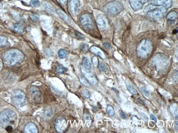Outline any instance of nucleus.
<instances>
[{"mask_svg": "<svg viewBox=\"0 0 178 133\" xmlns=\"http://www.w3.org/2000/svg\"><path fill=\"white\" fill-rule=\"evenodd\" d=\"M3 58L7 65L13 66L21 63L24 61L25 56L19 50L11 49L4 52Z\"/></svg>", "mask_w": 178, "mask_h": 133, "instance_id": "1", "label": "nucleus"}, {"mask_svg": "<svg viewBox=\"0 0 178 133\" xmlns=\"http://www.w3.org/2000/svg\"><path fill=\"white\" fill-rule=\"evenodd\" d=\"M154 49L153 43L150 39H144L139 42L136 52L138 57L146 58L151 55Z\"/></svg>", "mask_w": 178, "mask_h": 133, "instance_id": "2", "label": "nucleus"}, {"mask_svg": "<svg viewBox=\"0 0 178 133\" xmlns=\"http://www.w3.org/2000/svg\"><path fill=\"white\" fill-rule=\"evenodd\" d=\"M17 121V115L13 111L6 109L0 114V123L5 128L14 125Z\"/></svg>", "mask_w": 178, "mask_h": 133, "instance_id": "3", "label": "nucleus"}, {"mask_svg": "<svg viewBox=\"0 0 178 133\" xmlns=\"http://www.w3.org/2000/svg\"><path fill=\"white\" fill-rule=\"evenodd\" d=\"M123 10V6L118 1H112L106 4L103 8V11L107 14L111 16L117 15Z\"/></svg>", "mask_w": 178, "mask_h": 133, "instance_id": "4", "label": "nucleus"}, {"mask_svg": "<svg viewBox=\"0 0 178 133\" xmlns=\"http://www.w3.org/2000/svg\"><path fill=\"white\" fill-rule=\"evenodd\" d=\"M152 63L157 70H161L166 68L169 63V60L167 56L164 54L159 53L153 58Z\"/></svg>", "mask_w": 178, "mask_h": 133, "instance_id": "5", "label": "nucleus"}, {"mask_svg": "<svg viewBox=\"0 0 178 133\" xmlns=\"http://www.w3.org/2000/svg\"><path fill=\"white\" fill-rule=\"evenodd\" d=\"M13 103L17 107H22L26 102V95L23 91L16 90L13 92L12 95Z\"/></svg>", "mask_w": 178, "mask_h": 133, "instance_id": "6", "label": "nucleus"}, {"mask_svg": "<svg viewBox=\"0 0 178 133\" xmlns=\"http://www.w3.org/2000/svg\"><path fill=\"white\" fill-rule=\"evenodd\" d=\"M80 23L82 27L87 30H90L94 27L93 19L88 13H84L81 16Z\"/></svg>", "mask_w": 178, "mask_h": 133, "instance_id": "7", "label": "nucleus"}, {"mask_svg": "<svg viewBox=\"0 0 178 133\" xmlns=\"http://www.w3.org/2000/svg\"><path fill=\"white\" fill-rule=\"evenodd\" d=\"M31 98L36 103H40L42 99V94L39 88L35 86H32L30 90Z\"/></svg>", "mask_w": 178, "mask_h": 133, "instance_id": "8", "label": "nucleus"}, {"mask_svg": "<svg viewBox=\"0 0 178 133\" xmlns=\"http://www.w3.org/2000/svg\"><path fill=\"white\" fill-rule=\"evenodd\" d=\"M67 121L65 118L59 117L55 122V128L58 133H62L66 130Z\"/></svg>", "mask_w": 178, "mask_h": 133, "instance_id": "9", "label": "nucleus"}, {"mask_svg": "<svg viewBox=\"0 0 178 133\" xmlns=\"http://www.w3.org/2000/svg\"><path fill=\"white\" fill-rule=\"evenodd\" d=\"M81 7L80 0H70L69 4V9L70 13L73 15H77Z\"/></svg>", "mask_w": 178, "mask_h": 133, "instance_id": "10", "label": "nucleus"}, {"mask_svg": "<svg viewBox=\"0 0 178 133\" xmlns=\"http://www.w3.org/2000/svg\"><path fill=\"white\" fill-rule=\"evenodd\" d=\"M96 22L98 26L101 30H106L108 28V21L104 15H98L96 19Z\"/></svg>", "mask_w": 178, "mask_h": 133, "instance_id": "11", "label": "nucleus"}, {"mask_svg": "<svg viewBox=\"0 0 178 133\" xmlns=\"http://www.w3.org/2000/svg\"><path fill=\"white\" fill-rule=\"evenodd\" d=\"M81 70L82 74L84 75L85 79L88 81V83L92 85H96L98 84V81L95 77L92 74L89 72L88 70H87L83 67L81 68Z\"/></svg>", "mask_w": 178, "mask_h": 133, "instance_id": "12", "label": "nucleus"}, {"mask_svg": "<svg viewBox=\"0 0 178 133\" xmlns=\"http://www.w3.org/2000/svg\"><path fill=\"white\" fill-rule=\"evenodd\" d=\"M149 0H129V3L132 8L138 11L143 7L144 4H146Z\"/></svg>", "mask_w": 178, "mask_h": 133, "instance_id": "13", "label": "nucleus"}, {"mask_svg": "<svg viewBox=\"0 0 178 133\" xmlns=\"http://www.w3.org/2000/svg\"><path fill=\"white\" fill-rule=\"evenodd\" d=\"M159 0H151V4L157 6ZM166 8L170 7L172 6V0H160V5Z\"/></svg>", "mask_w": 178, "mask_h": 133, "instance_id": "14", "label": "nucleus"}, {"mask_svg": "<svg viewBox=\"0 0 178 133\" xmlns=\"http://www.w3.org/2000/svg\"><path fill=\"white\" fill-rule=\"evenodd\" d=\"M25 132L27 133H37L39 132V130L35 123H29L25 127Z\"/></svg>", "mask_w": 178, "mask_h": 133, "instance_id": "15", "label": "nucleus"}, {"mask_svg": "<svg viewBox=\"0 0 178 133\" xmlns=\"http://www.w3.org/2000/svg\"><path fill=\"white\" fill-rule=\"evenodd\" d=\"M178 19V13L175 11L170 12L167 16V20L169 25H173Z\"/></svg>", "mask_w": 178, "mask_h": 133, "instance_id": "16", "label": "nucleus"}, {"mask_svg": "<svg viewBox=\"0 0 178 133\" xmlns=\"http://www.w3.org/2000/svg\"><path fill=\"white\" fill-rule=\"evenodd\" d=\"M90 51L92 53L96 55L97 56H98L99 57H101L103 59H105L106 58L105 55L104 53V52L101 50L97 47L96 46H92L90 48Z\"/></svg>", "mask_w": 178, "mask_h": 133, "instance_id": "17", "label": "nucleus"}, {"mask_svg": "<svg viewBox=\"0 0 178 133\" xmlns=\"http://www.w3.org/2000/svg\"><path fill=\"white\" fill-rule=\"evenodd\" d=\"M169 111L171 114L175 118H178V107L177 103H173L169 107Z\"/></svg>", "mask_w": 178, "mask_h": 133, "instance_id": "18", "label": "nucleus"}, {"mask_svg": "<svg viewBox=\"0 0 178 133\" xmlns=\"http://www.w3.org/2000/svg\"><path fill=\"white\" fill-rule=\"evenodd\" d=\"M82 63L83 67L84 68H85L87 70H91V69H92V65H91V63H90V62L89 61V58L88 57H83V59H82Z\"/></svg>", "mask_w": 178, "mask_h": 133, "instance_id": "19", "label": "nucleus"}, {"mask_svg": "<svg viewBox=\"0 0 178 133\" xmlns=\"http://www.w3.org/2000/svg\"><path fill=\"white\" fill-rule=\"evenodd\" d=\"M57 13L58 14V15L62 18V19L64 20L65 21H66V23H70L71 21V19H70L69 16L66 14L65 13H64V11L58 9L57 11Z\"/></svg>", "mask_w": 178, "mask_h": 133, "instance_id": "20", "label": "nucleus"}, {"mask_svg": "<svg viewBox=\"0 0 178 133\" xmlns=\"http://www.w3.org/2000/svg\"><path fill=\"white\" fill-rule=\"evenodd\" d=\"M126 87L128 89L129 92L133 95H138V92L137 91V90H136L135 88L134 87V86L131 85V84L128 82L126 81Z\"/></svg>", "mask_w": 178, "mask_h": 133, "instance_id": "21", "label": "nucleus"}, {"mask_svg": "<svg viewBox=\"0 0 178 133\" xmlns=\"http://www.w3.org/2000/svg\"><path fill=\"white\" fill-rule=\"evenodd\" d=\"M42 4L44 7L46 8V9H47L48 11H50V13H54V8L52 6V4H50V3L45 1H42Z\"/></svg>", "mask_w": 178, "mask_h": 133, "instance_id": "22", "label": "nucleus"}, {"mask_svg": "<svg viewBox=\"0 0 178 133\" xmlns=\"http://www.w3.org/2000/svg\"><path fill=\"white\" fill-rule=\"evenodd\" d=\"M14 30L19 33H22L24 32V27L19 23H16L13 26Z\"/></svg>", "mask_w": 178, "mask_h": 133, "instance_id": "23", "label": "nucleus"}, {"mask_svg": "<svg viewBox=\"0 0 178 133\" xmlns=\"http://www.w3.org/2000/svg\"><path fill=\"white\" fill-rule=\"evenodd\" d=\"M8 43V38L3 36H0V46H6Z\"/></svg>", "mask_w": 178, "mask_h": 133, "instance_id": "24", "label": "nucleus"}, {"mask_svg": "<svg viewBox=\"0 0 178 133\" xmlns=\"http://www.w3.org/2000/svg\"><path fill=\"white\" fill-rule=\"evenodd\" d=\"M67 52L65 50L60 49L58 51V56L61 58H64L66 57Z\"/></svg>", "mask_w": 178, "mask_h": 133, "instance_id": "25", "label": "nucleus"}, {"mask_svg": "<svg viewBox=\"0 0 178 133\" xmlns=\"http://www.w3.org/2000/svg\"><path fill=\"white\" fill-rule=\"evenodd\" d=\"M140 91L141 92L142 94L146 98H149L150 97V93L148 91L146 88L145 87H141L140 88Z\"/></svg>", "mask_w": 178, "mask_h": 133, "instance_id": "26", "label": "nucleus"}, {"mask_svg": "<svg viewBox=\"0 0 178 133\" xmlns=\"http://www.w3.org/2000/svg\"><path fill=\"white\" fill-rule=\"evenodd\" d=\"M98 67H99V69L101 70V71H103V72H106L108 70V67H106V65H105L104 63H103L102 62H99V63H98Z\"/></svg>", "mask_w": 178, "mask_h": 133, "instance_id": "27", "label": "nucleus"}, {"mask_svg": "<svg viewBox=\"0 0 178 133\" xmlns=\"http://www.w3.org/2000/svg\"><path fill=\"white\" fill-rule=\"evenodd\" d=\"M67 69L62 65H59L57 68V72L58 74H63L66 72Z\"/></svg>", "mask_w": 178, "mask_h": 133, "instance_id": "28", "label": "nucleus"}, {"mask_svg": "<svg viewBox=\"0 0 178 133\" xmlns=\"http://www.w3.org/2000/svg\"><path fill=\"white\" fill-rule=\"evenodd\" d=\"M107 113L110 116H113L115 115V111L113 107L111 105H108L107 107Z\"/></svg>", "mask_w": 178, "mask_h": 133, "instance_id": "29", "label": "nucleus"}, {"mask_svg": "<svg viewBox=\"0 0 178 133\" xmlns=\"http://www.w3.org/2000/svg\"><path fill=\"white\" fill-rule=\"evenodd\" d=\"M30 4L33 7L37 8L40 6V2L39 0H31Z\"/></svg>", "mask_w": 178, "mask_h": 133, "instance_id": "30", "label": "nucleus"}, {"mask_svg": "<svg viewBox=\"0 0 178 133\" xmlns=\"http://www.w3.org/2000/svg\"><path fill=\"white\" fill-rule=\"evenodd\" d=\"M80 81L81 83L84 86H87V87L89 86V83H88V81L85 78H83L82 76H80Z\"/></svg>", "mask_w": 178, "mask_h": 133, "instance_id": "31", "label": "nucleus"}, {"mask_svg": "<svg viewBox=\"0 0 178 133\" xmlns=\"http://www.w3.org/2000/svg\"><path fill=\"white\" fill-rule=\"evenodd\" d=\"M82 93L86 98H89L90 97V93L89 91L87 90V89H83L82 91Z\"/></svg>", "mask_w": 178, "mask_h": 133, "instance_id": "32", "label": "nucleus"}, {"mask_svg": "<svg viewBox=\"0 0 178 133\" xmlns=\"http://www.w3.org/2000/svg\"><path fill=\"white\" fill-rule=\"evenodd\" d=\"M92 63H93V65L95 67H97V66L98 65V63H99V62H98V58L96 56H94L92 58Z\"/></svg>", "mask_w": 178, "mask_h": 133, "instance_id": "33", "label": "nucleus"}, {"mask_svg": "<svg viewBox=\"0 0 178 133\" xmlns=\"http://www.w3.org/2000/svg\"><path fill=\"white\" fill-rule=\"evenodd\" d=\"M80 49H81L82 51L86 52V51H87V50L88 49V46L85 44H83L80 46Z\"/></svg>", "mask_w": 178, "mask_h": 133, "instance_id": "34", "label": "nucleus"}, {"mask_svg": "<svg viewBox=\"0 0 178 133\" xmlns=\"http://www.w3.org/2000/svg\"><path fill=\"white\" fill-rule=\"evenodd\" d=\"M75 36H76L78 39H84V38H85L84 36H83V34H81V33H80V32H75Z\"/></svg>", "mask_w": 178, "mask_h": 133, "instance_id": "35", "label": "nucleus"}, {"mask_svg": "<svg viewBox=\"0 0 178 133\" xmlns=\"http://www.w3.org/2000/svg\"><path fill=\"white\" fill-rule=\"evenodd\" d=\"M103 46L106 49L110 50L112 48V46H111V44H109L108 43H104L103 44Z\"/></svg>", "mask_w": 178, "mask_h": 133, "instance_id": "36", "label": "nucleus"}, {"mask_svg": "<svg viewBox=\"0 0 178 133\" xmlns=\"http://www.w3.org/2000/svg\"><path fill=\"white\" fill-rule=\"evenodd\" d=\"M30 18L34 21H37L39 19V16L37 15H35V14L31 15L30 16Z\"/></svg>", "mask_w": 178, "mask_h": 133, "instance_id": "37", "label": "nucleus"}, {"mask_svg": "<svg viewBox=\"0 0 178 133\" xmlns=\"http://www.w3.org/2000/svg\"><path fill=\"white\" fill-rule=\"evenodd\" d=\"M57 1L59 4H62V5H65L67 2V0H57Z\"/></svg>", "mask_w": 178, "mask_h": 133, "instance_id": "38", "label": "nucleus"}, {"mask_svg": "<svg viewBox=\"0 0 178 133\" xmlns=\"http://www.w3.org/2000/svg\"><path fill=\"white\" fill-rule=\"evenodd\" d=\"M120 115L122 118H123V119H127L126 115L124 114V113L122 111H120Z\"/></svg>", "mask_w": 178, "mask_h": 133, "instance_id": "39", "label": "nucleus"}, {"mask_svg": "<svg viewBox=\"0 0 178 133\" xmlns=\"http://www.w3.org/2000/svg\"><path fill=\"white\" fill-rule=\"evenodd\" d=\"M150 118H151V119H152V121H154L155 123H156V122H157V119L155 117V116H154L153 115H150Z\"/></svg>", "mask_w": 178, "mask_h": 133, "instance_id": "40", "label": "nucleus"}, {"mask_svg": "<svg viewBox=\"0 0 178 133\" xmlns=\"http://www.w3.org/2000/svg\"><path fill=\"white\" fill-rule=\"evenodd\" d=\"M6 129L7 132H11L13 129V128H12V126H8V127H6Z\"/></svg>", "mask_w": 178, "mask_h": 133, "instance_id": "41", "label": "nucleus"}, {"mask_svg": "<svg viewBox=\"0 0 178 133\" xmlns=\"http://www.w3.org/2000/svg\"><path fill=\"white\" fill-rule=\"evenodd\" d=\"M2 68V62L0 61V70Z\"/></svg>", "mask_w": 178, "mask_h": 133, "instance_id": "42", "label": "nucleus"}, {"mask_svg": "<svg viewBox=\"0 0 178 133\" xmlns=\"http://www.w3.org/2000/svg\"><path fill=\"white\" fill-rule=\"evenodd\" d=\"M177 33V29L174 30V31H173V34H175Z\"/></svg>", "mask_w": 178, "mask_h": 133, "instance_id": "43", "label": "nucleus"}, {"mask_svg": "<svg viewBox=\"0 0 178 133\" xmlns=\"http://www.w3.org/2000/svg\"><path fill=\"white\" fill-rule=\"evenodd\" d=\"M2 7H3V5H2V4L0 3V9H1V8H2Z\"/></svg>", "mask_w": 178, "mask_h": 133, "instance_id": "44", "label": "nucleus"}]
</instances>
